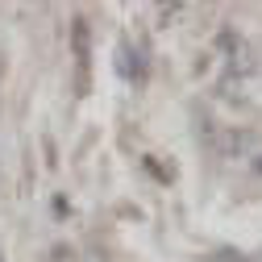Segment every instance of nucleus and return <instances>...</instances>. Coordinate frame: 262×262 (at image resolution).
Masks as SVG:
<instances>
[{"label": "nucleus", "instance_id": "2", "mask_svg": "<svg viewBox=\"0 0 262 262\" xmlns=\"http://www.w3.org/2000/svg\"><path fill=\"white\" fill-rule=\"evenodd\" d=\"M221 150L233 158V154H242V150H250V134H237V129H229V134L221 138Z\"/></svg>", "mask_w": 262, "mask_h": 262}, {"label": "nucleus", "instance_id": "3", "mask_svg": "<svg viewBox=\"0 0 262 262\" xmlns=\"http://www.w3.org/2000/svg\"><path fill=\"white\" fill-rule=\"evenodd\" d=\"M254 167H258V171H262V154H258V162H254Z\"/></svg>", "mask_w": 262, "mask_h": 262}, {"label": "nucleus", "instance_id": "1", "mask_svg": "<svg viewBox=\"0 0 262 262\" xmlns=\"http://www.w3.org/2000/svg\"><path fill=\"white\" fill-rule=\"evenodd\" d=\"M71 54H75V96H88V88H92V25L83 17L71 21Z\"/></svg>", "mask_w": 262, "mask_h": 262}]
</instances>
